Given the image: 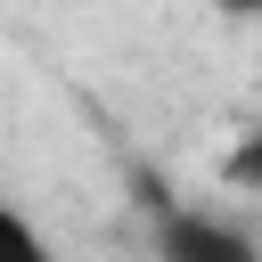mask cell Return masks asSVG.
<instances>
[{
    "label": "cell",
    "mask_w": 262,
    "mask_h": 262,
    "mask_svg": "<svg viewBox=\"0 0 262 262\" xmlns=\"http://www.w3.org/2000/svg\"><path fill=\"white\" fill-rule=\"evenodd\" d=\"M229 180H237V188H262V123L229 147Z\"/></svg>",
    "instance_id": "3"
},
{
    "label": "cell",
    "mask_w": 262,
    "mask_h": 262,
    "mask_svg": "<svg viewBox=\"0 0 262 262\" xmlns=\"http://www.w3.org/2000/svg\"><path fill=\"white\" fill-rule=\"evenodd\" d=\"M0 262H49V237H41L8 196H0Z\"/></svg>",
    "instance_id": "2"
},
{
    "label": "cell",
    "mask_w": 262,
    "mask_h": 262,
    "mask_svg": "<svg viewBox=\"0 0 262 262\" xmlns=\"http://www.w3.org/2000/svg\"><path fill=\"white\" fill-rule=\"evenodd\" d=\"M156 262H262V246L221 221V213H196V205H172L156 221Z\"/></svg>",
    "instance_id": "1"
}]
</instances>
